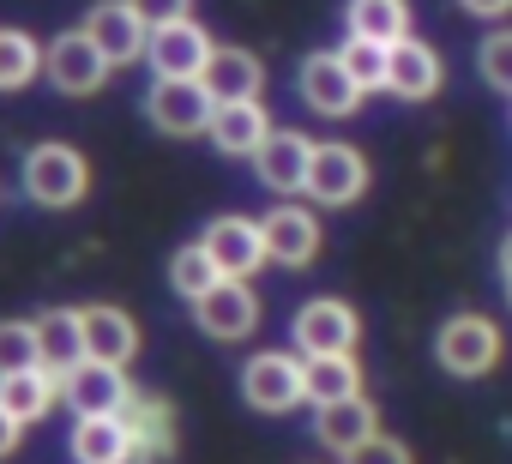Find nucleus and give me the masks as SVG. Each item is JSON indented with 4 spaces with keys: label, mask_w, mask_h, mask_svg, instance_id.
<instances>
[{
    "label": "nucleus",
    "mask_w": 512,
    "mask_h": 464,
    "mask_svg": "<svg viewBox=\"0 0 512 464\" xmlns=\"http://www.w3.org/2000/svg\"><path fill=\"white\" fill-rule=\"evenodd\" d=\"M500 356H506V338H500V326L488 314L464 308V314L440 320V332H434V362L452 380H482L488 368H500Z\"/></svg>",
    "instance_id": "f257e3e1"
},
{
    "label": "nucleus",
    "mask_w": 512,
    "mask_h": 464,
    "mask_svg": "<svg viewBox=\"0 0 512 464\" xmlns=\"http://www.w3.org/2000/svg\"><path fill=\"white\" fill-rule=\"evenodd\" d=\"M290 338H296L302 356H356V344H362V320H356L350 302H338V296H314V302L296 308Z\"/></svg>",
    "instance_id": "f03ea898"
},
{
    "label": "nucleus",
    "mask_w": 512,
    "mask_h": 464,
    "mask_svg": "<svg viewBox=\"0 0 512 464\" xmlns=\"http://www.w3.org/2000/svg\"><path fill=\"white\" fill-rule=\"evenodd\" d=\"M241 398L253 410H266V416H284L308 398V362L284 356V350H260V356H247L241 368Z\"/></svg>",
    "instance_id": "7ed1b4c3"
},
{
    "label": "nucleus",
    "mask_w": 512,
    "mask_h": 464,
    "mask_svg": "<svg viewBox=\"0 0 512 464\" xmlns=\"http://www.w3.org/2000/svg\"><path fill=\"white\" fill-rule=\"evenodd\" d=\"M85 187H91V163H85L73 145H37V151L25 157V193H31L37 205H49V211L79 205Z\"/></svg>",
    "instance_id": "20e7f679"
},
{
    "label": "nucleus",
    "mask_w": 512,
    "mask_h": 464,
    "mask_svg": "<svg viewBox=\"0 0 512 464\" xmlns=\"http://www.w3.org/2000/svg\"><path fill=\"white\" fill-rule=\"evenodd\" d=\"M211 115H217V97H211L199 79H157V85L145 91V121H151L157 133H169V139L205 133Z\"/></svg>",
    "instance_id": "39448f33"
},
{
    "label": "nucleus",
    "mask_w": 512,
    "mask_h": 464,
    "mask_svg": "<svg viewBox=\"0 0 512 464\" xmlns=\"http://www.w3.org/2000/svg\"><path fill=\"white\" fill-rule=\"evenodd\" d=\"M43 79H49L61 97H91V91H103V79H109V55L91 43V31H61V37L43 49Z\"/></svg>",
    "instance_id": "423d86ee"
},
{
    "label": "nucleus",
    "mask_w": 512,
    "mask_h": 464,
    "mask_svg": "<svg viewBox=\"0 0 512 464\" xmlns=\"http://www.w3.org/2000/svg\"><path fill=\"white\" fill-rule=\"evenodd\" d=\"M314 205H332V211H344V205H356L362 193H368V157L356 151V145H344V139H332V145H314V169H308V187H302Z\"/></svg>",
    "instance_id": "0eeeda50"
},
{
    "label": "nucleus",
    "mask_w": 512,
    "mask_h": 464,
    "mask_svg": "<svg viewBox=\"0 0 512 464\" xmlns=\"http://www.w3.org/2000/svg\"><path fill=\"white\" fill-rule=\"evenodd\" d=\"M199 242H205V254L217 260L223 278H253V272L272 260V254H266V229H260V217H241V211L211 217Z\"/></svg>",
    "instance_id": "6e6552de"
},
{
    "label": "nucleus",
    "mask_w": 512,
    "mask_h": 464,
    "mask_svg": "<svg viewBox=\"0 0 512 464\" xmlns=\"http://www.w3.org/2000/svg\"><path fill=\"white\" fill-rule=\"evenodd\" d=\"M193 326L205 338H217V344H235V338H247L260 326V296L247 290V278H223L217 290H205L193 302Z\"/></svg>",
    "instance_id": "1a4fd4ad"
},
{
    "label": "nucleus",
    "mask_w": 512,
    "mask_h": 464,
    "mask_svg": "<svg viewBox=\"0 0 512 464\" xmlns=\"http://www.w3.org/2000/svg\"><path fill=\"white\" fill-rule=\"evenodd\" d=\"M211 55H217V43H211V31L193 25V19L151 31V49H145V61H151L157 79H205Z\"/></svg>",
    "instance_id": "9d476101"
},
{
    "label": "nucleus",
    "mask_w": 512,
    "mask_h": 464,
    "mask_svg": "<svg viewBox=\"0 0 512 464\" xmlns=\"http://www.w3.org/2000/svg\"><path fill=\"white\" fill-rule=\"evenodd\" d=\"M296 85H302V103H308L314 115H326V121L356 115V109H362V97H368V91L344 73L338 49H332V55H308V61H302V73H296Z\"/></svg>",
    "instance_id": "9b49d317"
},
{
    "label": "nucleus",
    "mask_w": 512,
    "mask_h": 464,
    "mask_svg": "<svg viewBox=\"0 0 512 464\" xmlns=\"http://www.w3.org/2000/svg\"><path fill=\"white\" fill-rule=\"evenodd\" d=\"M308 169H314V139L296 133V127H272V139L253 151V175H260V187H272V193H302Z\"/></svg>",
    "instance_id": "f8f14e48"
},
{
    "label": "nucleus",
    "mask_w": 512,
    "mask_h": 464,
    "mask_svg": "<svg viewBox=\"0 0 512 464\" xmlns=\"http://www.w3.org/2000/svg\"><path fill=\"white\" fill-rule=\"evenodd\" d=\"M260 229H266L272 266H290V272L314 266V254H320V217H314L308 205H272V211L260 217Z\"/></svg>",
    "instance_id": "ddd939ff"
},
{
    "label": "nucleus",
    "mask_w": 512,
    "mask_h": 464,
    "mask_svg": "<svg viewBox=\"0 0 512 464\" xmlns=\"http://www.w3.org/2000/svg\"><path fill=\"white\" fill-rule=\"evenodd\" d=\"M67 446H73L79 464H133L139 458V434H133L127 410H115V416H73Z\"/></svg>",
    "instance_id": "4468645a"
},
{
    "label": "nucleus",
    "mask_w": 512,
    "mask_h": 464,
    "mask_svg": "<svg viewBox=\"0 0 512 464\" xmlns=\"http://www.w3.org/2000/svg\"><path fill=\"white\" fill-rule=\"evenodd\" d=\"M440 85H446V61H440L434 43H422V37L392 43V67H386V91H392V97H404V103H428Z\"/></svg>",
    "instance_id": "2eb2a0df"
},
{
    "label": "nucleus",
    "mask_w": 512,
    "mask_h": 464,
    "mask_svg": "<svg viewBox=\"0 0 512 464\" xmlns=\"http://www.w3.org/2000/svg\"><path fill=\"white\" fill-rule=\"evenodd\" d=\"M85 31H91V43L109 55V67H133V61L151 49V31L139 25V13L127 7V0H103V7H91Z\"/></svg>",
    "instance_id": "dca6fc26"
},
{
    "label": "nucleus",
    "mask_w": 512,
    "mask_h": 464,
    "mask_svg": "<svg viewBox=\"0 0 512 464\" xmlns=\"http://www.w3.org/2000/svg\"><path fill=\"white\" fill-rule=\"evenodd\" d=\"M61 398L73 404V416H115V410H127L133 386H127L121 368H109V362H79V368L67 374Z\"/></svg>",
    "instance_id": "f3484780"
},
{
    "label": "nucleus",
    "mask_w": 512,
    "mask_h": 464,
    "mask_svg": "<svg viewBox=\"0 0 512 464\" xmlns=\"http://www.w3.org/2000/svg\"><path fill=\"white\" fill-rule=\"evenodd\" d=\"M314 434H320V446H326V452H338V458H350L356 446H368V440L380 434V410H374L368 398H344V404H320V410H314Z\"/></svg>",
    "instance_id": "a211bd4d"
},
{
    "label": "nucleus",
    "mask_w": 512,
    "mask_h": 464,
    "mask_svg": "<svg viewBox=\"0 0 512 464\" xmlns=\"http://www.w3.org/2000/svg\"><path fill=\"white\" fill-rule=\"evenodd\" d=\"M79 320H85V362H109V368H127V362H133L139 326H133L121 308L97 302V308H79Z\"/></svg>",
    "instance_id": "6ab92c4d"
},
{
    "label": "nucleus",
    "mask_w": 512,
    "mask_h": 464,
    "mask_svg": "<svg viewBox=\"0 0 512 464\" xmlns=\"http://www.w3.org/2000/svg\"><path fill=\"white\" fill-rule=\"evenodd\" d=\"M37 362L67 386V374L85 362V320L73 308H49L37 314Z\"/></svg>",
    "instance_id": "aec40b11"
},
{
    "label": "nucleus",
    "mask_w": 512,
    "mask_h": 464,
    "mask_svg": "<svg viewBox=\"0 0 512 464\" xmlns=\"http://www.w3.org/2000/svg\"><path fill=\"white\" fill-rule=\"evenodd\" d=\"M205 133H211V145L223 157H253L272 139V115L260 109V97H253V103H217V115H211Z\"/></svg>",
    "instance_id": "412c9836"
},
{
    "label": "nucleus",
    "mask_w": 512,
    "mask_h": 464,
    "mask_svg": "<svg viewBox=\"0 0 512 464\" xmlns=\"http://www.w3.org/2000/svg\"><path fill=\"white\" fill-rule=\"evenodd\" d=\"M199 85L217 103H253V97H260V85H266V67H260V55H247V49H217Z\"/></svg>",
    "instance_id": "4be33fe9"
},
{
    "label": "nucleus",
    "mask_w": 512,
    "mask_h": 464,
    "mask_svg": "<svg viewBox=\"0 0 512 464\" xmlns=\"http://www.w3.org/2000/svg\"><path fill=\"white\" fill-rule=\"evenodd\" d=\"M344 31L362 43H404L410 37V0H350L344 7Z\"/></svg>",
    "instance_id": "5701e85b"
},
{
    "label": "nucleus",
    "mask_w": 512,
    "mask_h": 464,
    "mask_svg": "<svg viewBox=\"0 0 512 464\" xmlns=\"http://www.w3.org/2000/svg\"><path fill=\"white\" fill-rule=\"evenodd\" d=\"M55 398H61V380H55L49 368H25V374H7V380H0V404H7L25 428L43 422V416L55 410Z\"/></svg>",
    "instance_id": "b1692460"
},
{
    "label": "nucleus",
    "mask_w": 512,
    "mask_h": 464,
    "mask_svg": "<svg viewBox=\"0 0 512 464\" xmlns=\"http://www.w3.org/2000/svg\"><path fill=\"white\" fill-rule=\"evenodd\" d=\"M308 362V404H344L362 398V362L356 356H302Z\"/></svg>",
    "instance_id": "393cba45"
},
{
    "label": "nucleus",
    "mask_w": 512,
    "mask_h": 464,
    "mask_svg": "<svg viewBox=\"0 0 512 464\" xmlns=\"http://www.w3.org/2000/svg\"><path fill=\"white\" fill-rule=\"evenodd\" d=\"M127 422H133V434H139V458L133 464H157L169 446H175V416H169V404L163 398H127Z\"/></svg>",
    "instance_id": "a878e982"
},
{
    "label": "nucleus",
    "mask_w": 512,
    "mask_h": 464,
    "mask_svg": "<svg viewBox=\"0 0 512 464\" xmlns=\"http://www.w3.org/2000/svg\"><path fill=\"white\" fill-rule=\"evenodd\" d=\"M37 73H43L37 37H31V31H13V25H0V91H25Z\"/></svg>",
    "instance_id": "bb28decb"
},
{
    "label": "nucleus",
    "mask_w": 512,
    "mask_h": 464,
    "mask_svg": "<svg viewBox=\"0 0 512 464\" xmlns=\"http://www.w3.org/2000/svg\"><path fill=\"white\" fill-rule=\"evenodd\" d=\"M169 284H175V296L199 302L205 290L223 284V272H217V260L205 254V242H193V248H175V260H169Z\"/></svg>",
    "instance_id": "cd10ccee"
},
{
    "label": "nucleus",
    "mask_w": 512,
    "mask_h": 464,
    "mask_svg": "<svg viewBox=\"0 0 512 464\" xmlns=\"http://www.w3.org/2000/svg\"><path fill=\"white\" fill-rule=\"evenodd\" d=\"M338 61H344V73H350L362 91H386V67H392V49H386V43H362V37H350V43L338 49Z\"/></svg>",
    "instance_id": "c85d7f7f"
},
{
    "label": "nucleus",
    "mask_w": 512,
    "mask_h": 464,
    "mask_svg": "<svg viewBox=\"0 0 512 464\" xmlns=\"http://www.w3.org/2000/svg\"><path fill=\"white\" fill-rule=\"evenodd\" d=\"M25 368H43L37 362V320H0V380L25 374Z\"/></svg>",
    "instance_id": "c756f323"
},
{
    "label": "nucleus",
    "mask_w": 512,
    "mask_h": 464,
    "mask_svg": "<svg viewBox=\"0 0 512 464\" xmlns=\"http://www.w3.org/2000/svg\"><path fill=\"white\" fill-rule=\"evenodd\" d=\"M476 73H482L494 91H506V97H512V31L482 37V49H476Z\"/></svg>",
    "instance_id": "7c9ffc66"
},
{
    "label": "nucleus",
    "mask_w": 512,
    "mask_h": 464,
    "mask_svg": "<svg viewBox=\"0 0 512 464\" xmlns=\"http://www.w3.org/2000/svg\"><path fill=\"white\" fill-rule=\"evenodd\" d=\"M344 464H416V458H410V446H404V440H392V434H374V440H368V446H356Z\"/></svg>",
    "instance_id": "2f4dec72"
},
{
    "label": "nucleus",
    "mask_w": 512,
    "mask_h": 464,
    "mask_svg": "<svg viewBox=\"0 0 512 464\" xmlns=\"http://www.w3.org/2000/svg\"><path fill=\"white\" fill-rule=\"evenodd\" d=\"M127 7L139 13V25H145V31H163V25H181V19H187L193 0H127Z\"/></svg>",
    "instance_id": "473e14b6"
},
{
    "label": "nucleus",
    "mask_w": 512,
    "mask_h": 464,
    "mask_svg": "<svg viewBox=\"0 0 512 464\" xmlns=\"http://www.w3.org/2000/svg\"><path fill=\"white\" fill-rule=\"evenodd\" d=\"M19 440H25V422H19L7 404H0V458H13V452H19Z\"/></svg>",
    "instance_id": "72a5a7b5"
},
{
    "label": "nucleus",
    "mask_w": 512,
    "mask_h": 464,
    "mask_svg": "<svg viewBox=\"0 0 512 464\" xmlns=\"http://www.w3.org/2000/svg\"><path fill=\"white\" fill-rule=\"evenodd\" d=\"M458 7H464L470 19H506V13H512V0H458Z\"/></svg>",
    "instance_id": "f704fd0d"
},
{
    "label": "nucleus",
    "mask_w": 512,
    "mask_h": 464,
    "mask_svg": "<svg viewBox=\"0 0 512 464\" xmlns=\"http://www.w3.org/2000/svg\"><path fill=\"white\" fill-rule=\"evenodd\" d=\"M500 272L512 278V236H506V248H500Z\"/></svg>",
    "instance_id": "c9c22d12"
},
{
    "label": "nucleus",
    "mask_w": 512,
    "mask_h": 464,
    "mask_svg": "<svg viewBox=\"0 0 512 464\" xmlns=\"http://www.w3.org/2000/svg\"><path fill=\"white\" fill-rule=\"evenodd\" d=\"M506 302H512V278H506Z\"/></svg>",
    "instance_id": "e433bc0d"
}]
</instances>
